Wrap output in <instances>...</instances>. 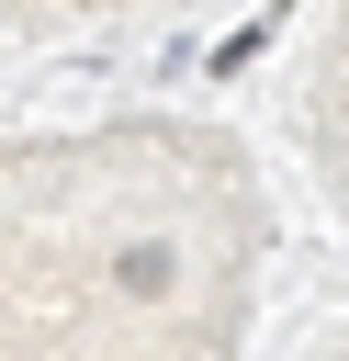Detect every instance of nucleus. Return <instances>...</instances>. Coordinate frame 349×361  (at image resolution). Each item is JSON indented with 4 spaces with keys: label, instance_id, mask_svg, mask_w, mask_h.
Here are the masks:
<instances>
[]
</instances>
